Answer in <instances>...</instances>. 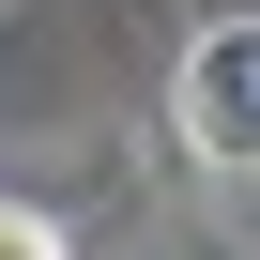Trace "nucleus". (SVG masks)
Segmentation results:
<instances>
[{"mask_svg":"<svg viewBox=\"0 0 260 260\" xmlns=\"http://www.w3.org/2000/svg\"><path fill=\"white\" fill-rule=\"evenodd\" d=\"M0 260H61V230H46L31 199H0Z\"/></svg>","mask_w":260,"mask_h":260,"instance_id":"f03ea898","label":"nucleus"},{"mask_svg":"<svg viewBox=\"0 0 260 260\" xmlns=\"http://www.w3.org/2000/svg\"><path fill=\"white\" fill-rule=\"evenodd\" d=\"M245 107H260V46H245V16H214L184 46V138H199V169H245Z\"/></svg>","mask_w":260,"mask_h":260,"instance_id":"f257e3e1","label":"nucleus"}]
</instances>
